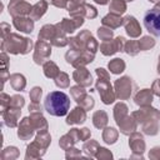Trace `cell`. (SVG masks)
Wrapping results in <instances>:
<instances>
[{
  "mask_svg": "<svg viewBox=\"0 0 160 160\" xmlns=\"http://www.w3.org/2000/svg\"><path fill=\"white\" fill-rule=\"evenodd\" d=\"M95 86H96V90L99 91V95H100V98H101L104 104L109 105V104H112L115 101L116 95H115V91L112 90L110 80L99 78L96 84H95Z\"/></svg>",
  "mask_w": 160,
  "mask_h": 160,
  "instance_id": "cell-5",
  "label": "cell"
},
{
  "mask_svg": "<svg viewBox=\"0 0 160 160\" xmlns=\"http://www.w3.org/2000/svg\"><path fill=\"white\" fill-rule=\"evenodd\" d=\"M125 61L122 59H119V58H115L112 59L109 64H108V68L110 70V72L112 74H121L124 70H125Z\"/></svg>",
  "mask_w": 160,
  "mask_h": 160,
  "instance_id": "cell-29",
  "label": "cell"
},
{
  "mask_svg": "<svg viewBox=\"0 0 160 160\" xmlns=\"http://www.w3.org/2000/svg\"><path fill=\"white\" fill-rule=\"evenodd\" d=\"M149 1H151V2H154V4H156V2H160V0H149Z\"/></svg>",
  "mask_w": 160,
  "mask_h": 160,
  "instance_id": "cell-60",
  "label": "cell"
},
{
  "mask_svg": "<svg viewBox=\"0 0 160 160\" xmlns=\"http://www.w3.org/2000/svg\"><path fill=\"white\" fill-rule=\"evenodd\" d=\"M9 81H10V85L14 90L16 91H21L25 89L26 86V80H25V76L22 74H19V72H15V74H11L10 78H9Z\"/></svg>",
  "mask_w": 160,
  "mask_h": 160,
  "instance_id": "cell-26",
  "label": "cell"
},
{
  "mask_svg": "<svg viewBox=\"0 0 160 160\" xmlns=\"http://www.w3.org/2000/svg\"><path fill=\"white\" fill-rule=\"evenodd\" d=\"M125 1H134V0H125Z\"/></svg>",
  "mask_w": 160,
  "mask_h": 160,
  "instance_id": "cell-62",
  "label": "cell"
},
{
  "mask_svg": "<svg viewBox=\"0 0 160 160\" xmlns=\"http://www.w3.org/2000/svg\"><path fill=\"white\" fill-rule=\"evenodd\" d=\"M108 120H109L108 114L104 110H98L92 115V124L98 129H104L108 124Z\"/></svg>",
  "mask_w": 160,
  "mask_h": 160,
  "instance_id": "cell-27",
  "label": "cell"
},
{
  "mask_svg": "<svg viewBox=\"0 0 160 160\" xmlns=\"http://www.w3.org/2000/svg\"><path fill=\"white\" fill-rule=\"evenodd\" d=\"M119 128H120V131L124 134V135H130L131 132H134L135 130H136V125H138V122L135 121V119L131 116H125L119 124Z\"/></svg>",
  "mask_w": 160,
  "mask_h": 160,
  "instance_id": "cell-20",
  "label": "cell"
},
{
  "mask_svg": "<svg viewBox=\"0 0 160 160\" xmlns=\"http://www.w3.org/2000/svg\"><path fill=\"white\" fill-rule=\"evenodd\" d=\"M48 10V1L46 0H40L39 2H36L35 5H32V9L30 11V15L29 18L32 19L34 21L39 20Z\"/></svg>",
  "mask_w": 160,
  "mask_h": 160,
  "instance_id": "cell-23",
  "label": "cell"
},
{
  "mask_svg": "<svg viewBox=\"0 0 160 160\" xmlns=\"http://www.w3.org/2000/svg\"><path fill=\"white\" fill-rule=\"evenodd\" d=\"M34 126L30 121V118H24L20 124H19V130H18V136L21 139V140H29L32 138L34 135Z\"/></svg>",
  "mask_w": 160,
  "mask_h": 160,
  "instance_id": "cell-16",
  "label": "cell"
},
{
  "mask_svg": "<svg viewBox=\"0 0 160 160\" xmlns=\"http://www.w3.org/2000/svg\"><path fill=\"white\" fill-rule=\"evenodd\" d=\"M0 30H1V40H2L10 34V25L8 22H1L0 24Z\"/></svg>",
  "mask_w": 160,
  "mask_h": 160,
  "instance_id": "cell-50",
  "label": "cell"
},
{
  "mask_svg": "<svg viewBox=\"0 0 160 160\" xmlns=\"http://www.w3.org/2000/svg\"><path fill=\"white\" fill-rule=\"evenodd\" d=\"M30 100L31 102H39L41 95H42V89L40 86H34L31 90H30Z\"/></svg>",
  "mask_w": 160,
  "mask_h": 160,
  "instance_id": "cell-43",
  "label": "cell"
},
{
  "mask_svg": "<svg viewBox=\"0 0 160 160\" xmlns=\"http://www.w3.org/2000/svg\"><path fill=\"white\" fill-rule=\"evenodd\" d=\"M115 88V95L120 100H126L131 96L132 89H134V82L129 76H122L118 79L114 84Z\"/></svg>",
  "mask_w": 160,
  "mask_h": 160,
  "instance_id": "cell-6",
  "label": "cell"
},
{
  "mask_svg": "<svg viewBox=\"0 0 160 160\" xmlns=\"http://www.w3.org/2000/svg\"><path fill=\"white\" fill-rule=\"evenodd\" d=\"M158 72L160 74V56H159V64H158Z\"/></svg>",
  "mask_w": 160,
  "mask_h": 160,
  "instance_id": "cell-59",
  "label": "cell"
},
{
  "mask_svg": "<svg viewBox=\"0 0 160 160\" xmlns=\"http://www.w3.org/2000/svg\"><path fill=\"white\" fill-rule=\"evenodd\" d=\"M156 8H160V2H156V5H155Z\"/></svg>",
  "mask_w": 160,
  "mask_h": 160,
  "instance_id": "cell-61",
  "label": "cell"
},
{
  "mask_svg": "<svg viewBox=\"0 0 160 160\" xmlns=\"http://www.w3.org/2000/svg\"><path fill=\"white\" fill-rule=\"evenodd\" d=\"M42 70H44V75L49 79H55L60 72L58 65L54 61H50V60H48L42 64Z\"/></svg>",
  "mask_w": 160,
  "mask_h": 160,
  "instance_id": "cell-28",
  "label": "cell"
},
{
  "mask_svg": "<svg viewBox=\"0 0 160 160\" xmlns=\"http://www.w3.org/2000/svg\"><path fill=\"white\" fill-rule=\"evenodd\" d=\"M95 156L98 159H111L112 158L111 152L108 149H105V148H99V150H98V152H96Z\"/></svg>",
  "mask_w": 160,
  "mask_h": 160,
  "instance_id": "cell-47",
  "label": "cell"
},
{
  "mask_svg": "<svg viewBox=\"0 0 160 160\" xmlns=\"http://www.w3.org/2000/svg\"><path fill=\"white\" fill-rule=\"evenodd\" d=\"M125 116H128V106L124 102H119L114 108V118L116 124H119Z\"/></svg>",
  "mask_w": 160,
  "mask_h": 160,
  "instance_id": "cell-32",
  "label": "cell"
},
{
  "mask_svg": "<svg viewBox=\"0 0 160 160\" xmlns=\"http://www.w3.org/2000/svg\"><path fill=\"white\" fill-rule=\"evenodd\" d=\"M129 145H130V148H131V150H132L134 154L138 152L139 155H141V154L144 152V150H145V141H144V138H142L141 134H139V132H136V131H134V132L130 134Z\"/></svg>",
  "mask_w": 160,
  "mask_h": 160,
  "instance_id": "cell-18",
  "label": "cell"
},
{
  "mask_svg": "<svg viewBox=\"0 0 160 160\" xmlns=\"http://www.w3.org/2000/svg\"><path fill=\"white\" fill-rule=\"evenodd\" d=\"M55 85L59 86L60 89H65V88H69L70 85V78L66 72L64 71H60L59 75L55 78Z\"/></svg>",
  "mask_w": 160,
  "mask_h": 160,
  "instance_id": "cell-39",
  "label": "cell"
},
{
  "mask_svg": "<svg viewBox=\"0 0 160 160\" xmlns=\"http://www.w3.org/2000/svg\"><path fill=\"white\" fill-rule=\"evenodd\" d=\"M71 16H82V18H88V19H95L98 16V11L96 9L90 5V4H82L79 8H76L72 11H69Z\"/></svg>",
  "mask_w": 160,
  "mask_h": 160,
  "instance_id": "cell-17",
  "label": "cell"
},
{
  "mask_svg": "<svg viewBox=\"0 0 160 160\" xmlns=\"http://www.w3.org/2000/svg\"><path fill=\"white\" fill-rule=\"evenodd\" d=\"M85 120H86V110L82 106H76L66 116V124L69 125H79L85 122Z\"/></svg>",
  "mask_w": 160,
  "mask_h": 160,
  "instance_id": "cell-15",
  "label": "cell"
},
{
  "mask_svg": "<svg viewBox=\"0 0 160 160\" xmlns=\"http://www.w3.org/2000/svg\"><path fill=\"white\" fill-rule=\"evenodd\" d=\"M151 91L154 92V95H156V96L160 98V79H158V80H155V81L152 82Z\"/></svg>",
  "mask_w": 160,
  "mask_h": 160,
  "instance_id": "cell-52",
  "label": "cell"
},
{
  "mask_svg": "<svg viewBox=\"0 0 160 160\" xmlns=\"http://www.w3.org/2000/svg\"><path fill=\"white\" fill-rule=\"evenodd\" d=\"M99 144H98V141H95V140H88L85 144H84V146H82V150L89 155V156H95L96 155V152H98V150H99Z\"/></svg>",
  "mask_w": 160,
  "mask_h": 160,
  "instance_id": "cell-37",
  "label": "cell"
},
{
  "mask_svg": "<svg viewBox=\"0 0 160 160\" xmlns=\"http://www.w3.org/2000/svg\"><path fill=\"white\" fill-rule=\"evenodd\" d=\"M12 24L16 30L25 34H30L34 30V20L28 16H15L12 18Z\"/></svg>",
  "mask_w": 160,
  "mask_h": 160,
  "instance_id": "cell-14",
  "label": "cell"
},
{
  "mask_svg": "<svg viewBox=\"0 0 160 160\" xmlns=\"http://www.w3.org/2000/svg\"><path fill=\"white\" fill-rule=\"evenodd\" d=\"M95 72H96V75H98L99 78H102V79H108V80H110V76H109V74H108V71H106L105 69H102V68H98V69L95 70Z\"/></svg>",
  "mask_w": 160,
  "mask_h": 160,
  "instance_id": "cell-54",
  "label": "cell"
},
{
  "mask_svg": "<svg viewBox=\"0 0 160 160\" xmlns=\"http://www.w3.org/2000/svg\"><path fill=\"white\" fill-rule=\"evenodd\" d=\"M30 121L36 131L48 130V121L45 120L41 112H30Z\"/></svg>",
  "mask_w": 160,
  "mask_h": 160,
  "instance_id": "cell-22",
  "label": "cell"
},
{
  "mask_svg": "<svg viewBox=\"0 0 160 160\" xmlns=\"http://www.w3.org/2000/svg\"><path fill=\"white\" fill-rule=\"evenodd\" d=\"M109 10L112 14L121 15V14H124L126 11V1L125 0H112L110 2Z\"/></svg>",
  "mask_w": 160,
  "mask_h": 160,
  "instance_id": "cell-30",
  "label": "cell"
},
{
  "mask_svg": "<svg viewBox=\"0 0 160 160\" xmlns=\"http://www.w3.org/2000/svg\"><path fill=\"white\" fill-rule=\"evenodd\" d=\"M78 136H79V141H85L90 138V130L88 128H82V129H78Z\"/></svg>",
  "mask_w": 160,
  "mask_h": 160,
  "instance_id": "cell-48",
  "label": "cell"
},
{
  "mask_svg": "<svg viewBox=\"0 0 160 160\" xmlns=\"http://www.w3.org/2000/svg\"><path fill=\"white\" fill-rule=\"evenodd\" d=\"M118 130L114 128H105V130L102 131V140L106 144H114L118 140Z\"/></svg>",
  "mask_w": 160,
  "mask_h": 160,
  "instance_id": "cell-34",
  "label": "cell"
},
{
  "mask_svg": "<svg viewBox=\"0 0 160 160\" xmlns=\"http://www.w3.org/2000/svg\"><path fill=\"white\" fill-rule=\"evenodd\" d=\"M56 32H58V26L56 25L46 24V25H44L41 28V30L39 31L38 36H39V40H44V41L49 40V41H51L54 39V36L56 35Z\"/></svg>",
  "mask_w": 160,
  "mask_h": 160,
  "instance_id": "cell-25",
  "label": "cell"
},
{
  "mask_svg": "<svg viewBox=\"0 0 160 160\" xmlns=\"http://www.w3.org/2000/svg\"><path fill=\"white\" fill-rule=\"evenodd\" d=\"M131 116L135 119V121L138 124L142 125V130L145 134L148 135H155L158 132V120L160 119V112L149 106H141L140 110L134 111L131 114Z\"/></svg>",
  "mask_w": 160,
  "mask_h": 160,
  "instance_id": "cell-1",
  "label": "cell"
},
{
  "mask_svg": "<svg viewBox=\"0 0 160 160\" xmlns=\"http://www.w3.org/2000/svg\"><path fill=\"white\" fill-rule=\"evenodd\" d=\"M98 36H99L100 40H102V41L111 40V38H112V30H111L110 28H106V26L99 28V29H98Z\"/></svg>",
  "mask_w": 160,
  "mask_h": 160,
  "instance_id": "cell-42",
  "label": "cell"
},
{
  "mask_svg": "<svg viewBox=\"0 0 160 160\" xmlns=\"http://www.w3.org/2000/svg\"><path fill=\"white\" fill-rule=\"evenodd\" d=\"M10 101H11V96L5 94V92H1L0 94V104H1V111L6 110L9 106H10Z\"/></svg>",
  "mask_w": 160,
  "mask_h": 160,
  "instance_id": "cell-46",
  "label": "cell"
},
{
  "mask_svg": "<svg viewBox=\"0 0 160 160\" xmlns=\"http://www.w3.org/2000/svg\"><path fill=\"white\" fill-rule=\"evenodd\" d=\"M144 25L151 35L160 36V8L154 6L151 10L145 12Z\"/></svg>",
  "mask_w": 160,
  "mask_h": 160,
  "instance_id": "cell-4",
  "label": "cell"
},
{
  "mask_svg": "<svg viewBox=\"0 0 160 160\" xmlns=\"http://www.w3.org/2000/svg\"><path fill=\"white\" fill-rule=\"evenodd\" d=\"M29 111L30 112H41V106L39 102H31L29 105Z\"/></svg>",
  "mask_w": 160,
  "mask_h": 160,
  "instance_id": "cell-55",
  "label": "cell"
},
{
  "mask_svg": "<svg viewBox=\"0 0 160 160\" xmlns=\"http://www.w3.org/2000/svg\"><path fill=\"white\" fill-rule=\"evenodd\" d=\"M1 115H2L4 124L8 128H15L18 125V120H19V118L21 115V109L9 106L6 110L1 111Z\"/></svg>",
  "mask_w": 160,
  "mask_h": 160,
  "instance_id": "cell-13",
  "label": "cell"
},
{
  "mask_svg": "<svg viewBox=\"0 0 160 160\" xmlns=\"http://www.w3.org/2000/svg\"><path fill=\"white\" fill-rule=\"evenodd\" d=\"M35 140H36L45 150L48 149V146H49L50 142H51V138H50V135H49V132H48L46 130H44V131H38Z\"/></svg>",
  "mask_w": 160,
  "mask_h": 160,
  "instance_id": "cell-36",
  "label": "cell"
},
{
  "mask_svg": "<svg viewBox=\"0 0 160 160\" xmlns=\"http://www.w3.org/2000/svg\"><path fill=\"white\" fill-rule=\"evenodd\" d=\"M82 24H84L82 16H72V19H62L60 22L56 24V26L65 34H72Z\"/></svg>",
  "mask_w": 160,
  "mask_h": 160,
  "instance_id": "cell-10",
  "label": "cell"
},
{
  "mask_svg": "<svg viewBox=\"0 0 160 160\" xmlns=\"http://www.w3.org/2000/svg\"><path fill=\"white\" fill-rule=\"evenodd\" d=\"M124 51L131 56H135L139 51H140V46H139V40H129L125 42V48Z\"/></svg>",
  "mask_w": 160,
  "mask_h": 160,
  "instance_id": "cell-35",
  "label": "cell"
},
{
  "mask_svg": "<svg viewBox=\"0 0 160 160\" xmlns=\"http://www.w3.org/2000/svg\"><path fill=\"white\" fill-rule=\"evenodd\" d=\"M152 98H154V92L151 90L142 89L136 92L134 100H135V104L139 106H149L152 102Z\"/></svg>",
  "mask_w": 160,
  "mask_h": 160,
  "instance_id": "cell-19",
  "label": "cell"
},
{
  "mask_svg": "<svg viewBox=\"0 0 160 160\" xmlns=\"http://www.w3.org/2000/svg\"><path fill=\"white\" fill-rule=\"evenodd\" d=\"M45 149L36 141V140H34L28 148H26V155H25V158L26 159H38V158H40V156H42L44 154H45Z\"/></svg>",
  "mask_w": 160,
  "mask_h": 160,
  "instance_id": "cell-21",
  "label": "cell"
},
{
  "mask_svg": "<svg viewBox=\"0 0 160 160\" xmlns=\"http://www.w3.org/2000/svg\"><path fill=\"white\" fill-rule=\"evenodd\" d=\"M122 25L126 30V34L130 36V38H139L141 35V26L139 24V21L131 16V15H128L124 18V21H122Z\"/></svg>",
  "mask_w": 160,
  "mask_h": 160,
  "instance_id": "cell-11",
  "label": "cell"
},
{
  "mask_svg": "<svg viewBox=\"0 0 160 160\" xmlns=\"http://www.w3.org/2000/svg\"><path fill=\"white\" fill-rule=\"evenodd\" d=\"M125 38L122 36H118L115 40H108V41H102L100 45V51L102 52V55L105 56H110L114 55L118 51H124L125 48Z\"/></svg>",
  "mask_w": 160,
  "mask_h": 160,
  "instance_id": "cell-7",
  "label": "cell"
},
{
  "mask_svg": "<svg viewBox=\"0 0 160 160\" xmlns=\"http://www.w3.org/2000/svg\"><path fill=\"white\" fill-rule=\"evenodd\" d=\"M32 49V41L29 38H22L19 34L10 32L5 39L1 40V50L9 54H29Z\"/></svg>",
  "mask_w": 160,
  "mask_h": 160,
  "instance_id": "cell-3",
  "label": "cell"
},
{
  "mask_svg": "<svg viewBox=\"0 0 160 160\" xmlns=\"http://www.w3.org/2000/svg\"><path fill=\"white\" fill-rule=\"evenodd\" d=\"M50 55H51V44L44 40H38V42L35 44V51L32 56L35 64L42 65L45 61H48Z\"/></svg>",
  "mask_w": 160,
  "mask_h": 160,
  "instance_id": "cell-8",
  "label": "cell"
},
{
  "mask_svg": "<svg viewBox=\"0 0 160 160\" xmlns=\"http://www.w3.org/2000/svg\"><path fill=\"white\" fill-rule=\"evenodd\" d=\"M76 141L74 140V138L68 132L66 135H64L61 139H60V141H59V145L64 149V150H68V149H70V148H72V145L75 144Z\"/></svg>",
  "mask_w": 160,
  "mask_h": 160,
  "instance_id": "cell-41",
  "label": "cell"
},
{
  "mask_svg": "<svg viewBox=\"0 0 160 160\" xmlns=\"http://www.w3.org/2000/svg\"><path fill=\"white\" fill-rule=\"evenodd\" d=\"M44 106L52 116H65L70 108V98L62 91H51L46 95Z\"/></svg>",
  "mask_w": 160,
  "mask_h": 160,
  "instance_id": "cell-2",
  "label": "cell"
},
{
  "mask_svg": "<svg viewBox=\"0 0 160 160\" xmlns=\"http://www.w3.org/2000/svg\"><path fill=\"white\" fill-rule=\"evenodd\" d=\"M155 45V40L150 36H142L139 40V46H140V51H146L151 48H154Z\"/></svg>",
  "mask_w": 160,
  "mask_h": 160,
  "instance_id": "cell-40",
  "label": "cell"
},
{
  "mask_svg": "<svg viewBox=\"0 0 160 160\" xmlns=\"http://www.w3.org/2000/svg\"><path fill=\"white\" fill-rule=\"evenodd\" d=\"M82 4H85V0H68V6H66V9H68L69 11H72V10H75L76 8H79L80 5H82Z\"/></svg>",
  "mask_w": 160,
  "mask_h": 160,
  "instance_id": "cell-49",
  "label": "cell"
},
{
  "mask_svg": "<svg viewBox=\"0 0 160 160\" xmlns=\"http://www.w3.org/2000/svg\"><path fill=\"white\" fill-rule=\"evenodd\" d=\"M122 21H124V19L120 18V15H116V14H112V12H109L101 20L102 25L106 26V28H110V29H116V28L121 26Z\"/></svg>",
  "mask_w": 160,
  "mask_h": 160,
  "instance_id": "cell-24",
  "label": "cell"
},
{
  "mask_svg": "<svg viewBox=\"0 0 160 160\" xmlns=\"http://www.w3.org/2000/svg\"><path fill=\"white\" fill-rule=\"evenodd\" d=\"M70 94H71V98L78 102L80 104L84 98L88 95L86 91L84 90V86H80V85H75V86H71L70 88Z\"/></svg>",
  "mask_w": 160,
  "mask_h": 160,
  "instance_id": "cell-31",
  "label": "cell"
},
{
  "mask_svg": "<svg viewBox=\"0 0 160 160\" xmlns=\"http://www.w3.org/2000/svg\"><path fill=\"white\" fill-rule=\"evenodd\" d=\"M1 159L2 160H12L19 156V150L15 146H8L1 151Z\"/></svg>",
  "mask_w": 160,
  "mask_h": 160,
  "instance_id": "cell-38",
  "label": "cell"
},
{
  "mask_svg": "<svg viewBox=\"0 0 160 160\" xmlns=\"http://www.w3.org/2000/svg\"><path fill=\"white\" fill-rule=\"evenodd\" d=\"M55 25H56V24H55ZM50 44H51V45H54V46L62 48V46H65V45H68V44H69V39L66 38L65 32H64V31H61V30L58 28V32H56V35L54 36V39L50 41Z\"/></svg>",
  "mask_w": 160,
  "mask_h": 160,
  "instance_id": "cell-33",
  "label": "cell"
},
{
  "mask_svg": "<svg viewBox=\"0 0 160 160\" xmlns=\"http://www.w3.org/2000/svg\"><path fill=\"white\" fill-rule=\"evenodd\" d=\"M32 6L26 2L25 0H10L9 2V6H8V10H9V14L15 18V16H26V15H30V11H31Z\"/></svg>",
  "mask_w": 160,
  "mask_h": 160,
  "instance_id": "cell-9",
  "label": "cell"
},
{
  "mask_svg": "<svg viewBox=\"0 0 160 160\" xmlns=\"http://www.w3.org/2000/svg\"><path fill=\"white\" fill-rule=\"evenodd\" d=\"M150 158H159L160 156V148H154L151 149V151L149 152Z\"/></svg>",
  "mask_w": 160,
  "mask_h": 160,
  "instance_id": "cell-57",
  "label": "cell"
},
{
  "mask_svg": "<svg viewBox=\"0 0 160 160\" xmlns=\"http://www.w3.org/2000/svg\"><path fill=\"white\" fill-rule=\"evenodd\" d=\"M75 156H80V150L79 149H72V148H70V149H68L66 150V158L69 159V158H75Z\"/></svg>",
  "mask_w": 160,
  "mask_h": 160,
  "instance_id": "cell-53",
  "label": "cell"
},
{
  "mask_svg": "<svg viewBox=\"0 0 160 160\" xmlns=\"http://www.w3.org/2000/svg\"><path fill=\"white\" fill-rule=\"evenodd\" d=\"M25 104V99L21 95H12L11 96V101H10V106L12 108H19L21 109Z\"/></svg>",
  "mask_w": 160,
  "mask_h": 160,
  "instance_id": "cell-44",
  "label": "cell"
},
{
  "mask_svg": "<svg viewBox=\"0 0 160 160\" xmlns=\"http://www.w3.org/2000/svg\"><path fill=\"white\" fill-rule=\"evenodd\" d=\"M46 1L56 8H66L68 6V0H46Z\"/></svg>",
  "mask_w": 160,
  "mask_h": 160,
  "instance_id": "cell-51",
  "label": "cell"
},
{
  "mask_svg": "<svg viewBox=\"0 0 160 160\" xmlns=\"http://www.w3.org/2000/svg\"><path fill=\"white\" fill-rule=\"evenodd\" d=\"M0 58H1V62H2V68H5V69H8V64H9V59H8V55H6V52H5V51H2V52H1V55H0Z\"/></svg>",
  "mask_w": 160,
  "mask_h": 160,
  "instance_id": "cell-56",
  "label": "cell"
},
{
  "mask_svg": "<svg viewBox=\"0 0 160 160\" xmlns=\"http://www.w3.org/2000/svg\"><path fill=\"white\" fill-rule=\"evenodd\" d=\"M80 106H82L86 111L88 110H91L92 108H94V105H95V101H94V98H91L90 95H86L85 98H84V100L79 104Z\"/></svg>",
  "mask_w": 160,
  "mask_h": 160,
  "instance_id": "cell-45",
  "label": "cell"
},
{
  "mask_svg": "<svg viewBox=\"0 0 160 160\" xmlns=\"http://www.w3.org/2000/svg\"><path fill=\"white\" fill-rule=\"evenodd\" d=\"M96 4H100V5H105V4H108L110 0H94Z\"/></svg>",
  "mask_w": 160,
  "mask_h": 160,
  "instance_id": "cell-58",
  "label": "cell"
},
{
  "mask_svg": "<svg viewBox=\"0 0 160 160\" xmlns=\"http://www.w3.org/2000/svg\"><path fill=\"white\" fill-rule=\"evenodd\" d=\"M72 79L78 82V85L88 88L92 84V78L90 71L85 68V66H79L76 68V70L72 72Z\"/></svg>",
  "mask_w": 160,
  "mask_h": 160,
  "instance_id": "cell-12",
  "label": "cell"
}]
</instances>
